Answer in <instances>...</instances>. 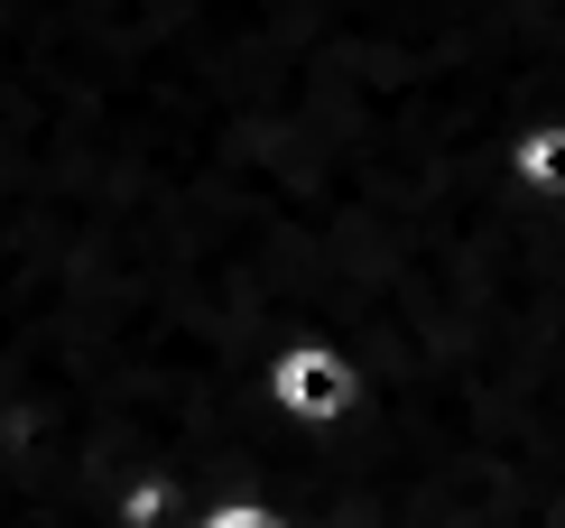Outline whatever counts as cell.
<instances>
[{
    "mask_svg": "<svg viewBox=\"0 0 565 528\" xmlns=\"http://www.w3.org/2000/svg\"><path fill=\"white\" fill-rule=\"evenodd\" d=\"M288 399H297V408H343L334 362H324V352H297V362H288Z\"/></svg>",
    "mask_w": 565,
    "mask_h": 528,
    "instance_id": "cell-1",
    "label": "cell"
},
{
    "mask_svg": "<svg viewBox=\"0 0 565 528\" xmlns=\"http://www.w3.org/2000/svg\"><path fill=\"white\" fill-rule=\"evenodd\" d=\"M529 167L537 177H565V139H529Z\"/></svg>",
    "mask_w": 565,
    "mask_h": 528,
    "instance_id": "cell-2",
    "label": "cell"
},
{
    "mask_svg": "<svg viewBox=\"0 0 565 528\" xmlns=\"http://www.w3.org/2000/svg\"><path fill=\"white\" fill-rule=\"evenodd\" d=\"M223 528H269V519H250V510H232V519H223Z\"/></svg>",
    "mask_w": 565,
    "mask_h": 528,
    "instance_id": "cell-3",
    "label": "cell"
}]
</instances>
